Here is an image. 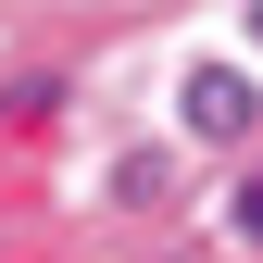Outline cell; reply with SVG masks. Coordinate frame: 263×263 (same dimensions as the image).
I'll use <instances>...</instances> for the list:
<instances>
[{
  "mask_svg": "<svg viewBox=\"0 0 263 263\" xmlns=\"http://www.w3.org/2000/svg\"><path fill=\"white\" fill-rule=\"evenodd\" d=\"M176 113H188V138H251V76H226V63H188Z\"/></svg>",
  "mask_w": 263,
  "mask_h": 263,
  "instance_id": "1",
  "label": "cell"
}]
</instances>
